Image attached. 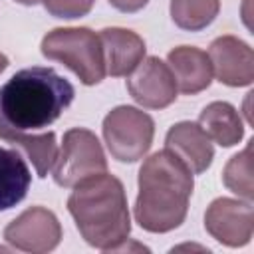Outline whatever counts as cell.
<instances>
[{
	"instance_id": "obj_1",
	"label": "cell",
	"mask_w": 254,
	"mask_h": 254,
	"mask_svg": "<svg viewBox=\"0 0 254 254\" xmlns=\"http://www.w3.org/2000/svg\"><path fill=\"white\" fill-rule=\"evenodd\" d=\"M192 177V171L167 147L147 157L137 177L139 192L133 206L137 224L153 234L179 228L189 212Z\"/></svg>"
},
{
	"instance_id": "obj_2",
	"label": "cell",
	"mask_w": 254,
	"mask_h": 254,
	"mask_svg": "<svg viewBox=\"0 0 254 254\" xmlns=\"http://www.w3.org/2000/svg\"><path fill=\"white\" fill-rule=\"evenodd\" d=\"M67 210L81 238L103 252L125 248L131 234V216L123 183L105 173L79 181L69 198Z\"/></svg>"
},
{
	"instance_id": "obj_3",
	"label": "cell",
	"mask_w": 254,
	"mask_h": 254,
	"mask_svg": "<svg viewBox=\"0 0 254 254\" xmlns=\"http://www.w3.org/2000/svg\"><path fill=\"white\" fill-rule=\"evenodd\" d=\"M73 85L54 67H24L0 87V123L16 131L52 125L73 101Z\"/></svg>"
},
{
	"instance_id": "obj_4",
	"label": "cell",
	"mask_w": 254,
	"mask_h": 254,
	"mask_svg": "<svg viewBox=\"0 0 254 254\" xmlns=\"http://www.w3.org/2000/svg\"><path fill=\"white\" fill-rule=\"evenodd\" d=\"M40 52L69 67L83 85H97L107 75L99 34L89 28H54L42 38Z\"/></svg>"
},
{
	"instance_id": "obj_5",
	"label": "cell",
	"mask_w": 254,
	"mask_h": 254,
	"mask_svg": "<svg viewBox=\"0 0 254 254\" xmlns=\"http://www.w3.org/2000/svg\"><path fill=\"white\" fill-rule=\"evenodd\" d=\"M101 131L107 151L115 161L137 163L153 145L155 121L139 107L117 105L105 115Z\"/></svg>"
},
{
	"instance_id": "obj_6",
	"label": "cell",
	"mask_w": 254,
	"mask_h": 254,
	"mask_svg": "<svg viewBox=\"0 0 254 254\" xmlns=\"http://www.w3.org/2000/svg\"><path fill=\"white\" fill-rule=\"evenodd\" d=\"M107 159L97 135L85 127H73L64 133L62 147L58 149L52 177L58 187L73 189L79 181L105 173Z\"/></svg>"
},
{
	"instance_id": "obj_7",
	"label": "cell",
	"mask_w": 254,
	"mask_h": 254,
	"mask_svg": "<svg viewBox=\"0 0 254 254\" xmlns=\"http://www.w3.org/2000/svg\"><path fill=\"white\" fill-rule=\"evenodd\" d=\"M4 240L22 252L46 254L62 242V224L46 206H30L4 228Z\"/></svg>"
},
{
	"instance_id": "obj_8",
	"label": "cell",
	"mask_w": 254,
	"mask_h": 254,
	"mask_svg": "<svg viewBox=\"0 0 254 254\" xmlns=\"http://www.w3.org/2000/svg\"><path fill=\"white\" fill-rule=\"evenodd\" d=\"M204 230L228 248L246 246L254 234L252 200L244 198H214L204 212Z\"/></svg>"
},
{
	"instance_id": "obj_9",
	"label": "cell",
	"mask_w": 254,
	"mask_h": 254,
	"mask_svg": "<svg viewBox=\"0 0 254 254\" xmlns=\"http://www.w3.org/2000/svg\"><path fill=\"white\" fill-rule=\"evenodd\" d=\"M127 91L145 109H165L175 103L179 89L171 67L157 56H149L127 75Z\"/></svg>"
},
{
	"instance_id": "obj_10",
	"label": "cell",
	"mask_w": 254,
	"mask_h": 254,
	"mask_svg": "<svg viewBox=\"0 0 254 254\" xmlns=\"http://www.w3.org/2000/svg\"><path fill=\"white\" fill-rule=\"evenodd\" d=\"M212 75L228 87H246L254 81V52L238 36L226 34L208 46Z\"/></svg>"
},
{
	"instance_id": "obj_11",
	"label": "cell",
	"mask_w": 254,
	"mask_h": 254,
	"mask_svg": "<svg viewBox=\"0 0 254 254\" xmlns=\"http://www.w3.org/2000/svg\"><path fill=\"white\" fill-rule=\"evenodd\" d=\"M105 71L111 77H127L145 58V40L127 28H103L99 32Z\"/></svg>"
},
{
	"instance_id": "obj_12",
	"label": "cell",
	"mask_w": 254,
	"mask_h": 254,
	"mask_svg": "<svg viewBox=\"0 0 254 254\" xmlns=\"http://www.w3.org/2000/svg\"><path fill=\"white\" fill-rule=\"evenodd\" d=\"M165 147L173 151L192 175L204 173L214 159V147L202 127L194 121H179L165 135Z\"/></svg>"
},
{
	"instance_id": "obj_13",
	"label": "cell",
	"mask_w": 254,
	"mask_h": 254,
	"mask_svg": "<svg viewBox=\"0 0 254 254\" xmlns=\"http://www.w3.org/2000/svg\"><path fill=\"white\" fill-rule=\"evenodd\" d=\"M167 65L171 67L177 89L185 95H194L212 83V65L206 56L196 46H177L167 54Z\"/></svg>"
},
{
	"instance_id": "obj_14",
	"label": "cell",
	"mask_w": 254,
	"mask_h": 254,
	"mask_svg": "<svg viewBox=\"0 0 254 254\" xmlns=\"http://www.w3.org/2000/svg\"><path fill=\"white\" fill-rule=\"evenodd\" d=\"M198 125L208 139L220 147H234L244 137V121L238 109L228 101L208 103L198 115Z\"/></svg>"
},
{
	"instance_id": "obj_15",
	"label": "cell",
	"mask_w": 254,
	"mask_h": 254,
	"mask_svg": "<svg viewBox=\"0 0 254 254\" xmlns=\"http://www.w3.org/2000/svg\"><path fill=\"white\" fill-rule=\"evenodd\" d=\"M0 139L8 141L10 145L18 147L32 163L40 179H46L48 173L52 171L56 157H58V143H56V133L46 131L40 135H28L26 131H16L0 123Z\"/></svg>"
},
{
	"instance_id": "obj_16",
	"label": "cell",
	"mask_w": 254,
	"mask_h": 254,
	"mask_svg": "<svg viewBox=\"0 0 254 254\" xmlns=\"http://www.w3.org/2000/svg\"><path fill=\"white\" fill-rule=\"evenodd\" d=\"M32 173L16 149L0 147V210L20 204L30 189Z\"/></svg>"
},
{
	"instance_id": "obj_17",
	"label": "cell",
	"mask_w": 254,
	"mask_h": 254,
	"mask_svg": "<svg viewBox=\"0 0 254 254\" xmlns=\"http://www.w3.org/2000/svg\"><path fill=\"white\" fill-rule=\"evenodd\" d=\"M169 12L175 26L181 30L200 32L216 20L220 0H171Z\"/></svg>"
},
{
	"instance_id": "obj_18",
	"label": "cell",
	"mask_w": 254,
	"mask_h": 254,
	"mask_svg": "<svg viewBox=\"0 0 254 254\" xmlns=\"http://www.w3.org/2000/svg\"><path fill=\"white\" fill-rule=\"evenodd\" d=\"M252 143L228 159L224 171H222V183L228 190L238 194V198L252 200L254 198V187H252Z\"/></svg>"
},
{
	"instance_id": "obj_19",
	"label": "cell",
	"mask_w": 254,
	"mask_h": 254,
	"mask_svg": "<svg viewBox=\"0 0 254 254\" xmlns=\"http://www.w3.org/2000/svg\"><path fill=\"white\" fill-rule=\"evenodd\" d=\"M42 2L50 16L65 18V20L87 16L95 4V0H42Z\"/></svg>"
},
{
	"instance_id": "obj_20",
	"label": "cell",
	"mask_w": 254,
	"mask_h": 254,
	"mask_svg": "<svg viewBox=\"0 0 254 254\" xmlns=\"http://www.w3.org/2000/svg\"><path fill=\"white\" fill-rule=\"evenodd\" d=\"M109 4H111L115 10H119V12L133 14V12L143 10V8L149 4V0H109Z\"/></svg>"
},
{
	"instance_id": "obj_21",
	"label": "cell",
	"mask_w": 254,
	"mask_h": 254,
	"mask_svg": "<svg viewBox=\"0 0 254 254\" xmlns=\"http://www.w3.org/2000/svg\"><path fill=\"white\" fill-rule=\"evenodd\" d=\"M6 67H8V58H6V56L0 52V73H2Z\"/></svg>"
},
{
	"instance_id": "obj_22",
	"label": "cell",
	"mask_w": 254,
	"mask_h": 254,
	"mask_svg": "<svg viewBox=\"0 0 254 254\" xmlns=\"http://www.w3.org/2000/svg\"><path fill=\"white\" fill-rule=\"evenodd\" d=\"M18 4H24V6H36L38 2H42V0H16Z\"/></svg>"
}]
</instances>
